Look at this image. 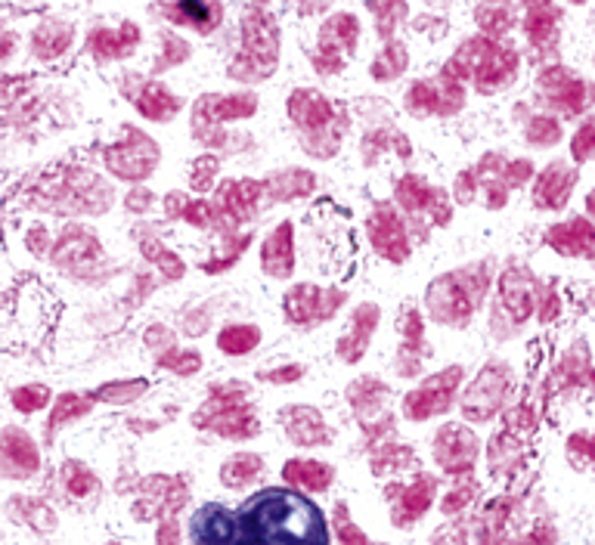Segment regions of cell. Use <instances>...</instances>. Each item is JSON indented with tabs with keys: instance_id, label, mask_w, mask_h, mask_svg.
Segmentation results:
<instances>
[{
	"instance_id": "obj_1",
	"label": "cell",
	"mask_w": 595,
	"mask_h": 545,
	"mask_svg": "<svg viewBox=\"0 0 595 545\" xmlns=\"http://www.w3.org/2000/svg\"><path fill=\"white\" fill-rule=\"evenodd\" d=\"M233 545H329V530L307 496L270 487L239 509Z\"/></svg>"
},
{
	"instance_id": "obj_2",
	"label": "cell",
	"mask_w": 595,
	"mask_h": 545,
	"mask_svg": "<svg viewBox=\"0 0 595 545\" xmlns=\"http://www.w3.org/2000/svg\"><path fill=\"white\" fill-rule=\"evenodd\" d=\"M459 381V369H447V372L435 375V378L425 381L419 391H412L403 403V412L412 418V422H422L428 416H437V412L450 409V400H453V387Z\"/></svg>"
},
{
	"instance_id": "obj_3",
	"label": "cell",
	"mask_w": 595,
	"mask_h": 545,
	"mask_svg": "<svg viewBox=\"0 0 595 545\" xmlns=\"http://www.w3.org/2000/svg\"><path fill=\"white\" fill-rule=\"evenodd\" d=\"M192 536H196L199 545H233L236 521L221 505H205L192 518Z\"/></svg>"
},
{
	"instance_id": "obj_4",
	"label": "cell",
	"mask_w": 595,
	"mask_h": 545,
	"mask_svg": "<svg viewBox=\"0 0 595 545\" xmlns=\"http://www.w3.org/2000/svg\"><path fill=\"white\" fill-rule=\"evenodd\" d=\"M37 449L31 443L28 434L10 428L4 434V471L10 478H28V474L37 471Z\"/></svg>"
},
{
	"instance_id": "obj_5",
	"label": "cell",
	"mask_w": 595,
	"mask_h": 545,
	"mask_svg": "<svg viewBox=\"0 0 595 545\" xmlns=\"http://www.w3.org/2000/svg\"><path fill=\"white\" fill-rule=\"evenodd\" d=\"M437 462L450 471H462L468 468V462L474 459V440L462 428H443L437 434Z\"/></svg>"
},
{
	"instance_id": "obj_6",
	"label": "cell",
	"mask_w": 595,
	"mask_h": 545,
	"mask_svg": "<svg viewBox=\"0 0 595 545\" xmlns=\"http://www.w3.org/2000/svg\"><path fill=\"white\" fill-rule=\"evenodd\" d=\"M283 422H286V431L292 434V440L304 443V447H319V443H325L332 437L329 428L323 424V418L313 409H301V418L292 409H286Z\"/></svg>"
},
{
	"instance_id": "obj_7",
	"label": "cell",
	"mask_w": 595,
	"mask_h": 545,
	"mask_svg": "<svg viewBox=\"0 0 595 545\" xmlns=\"http://www.w3.org/2000/svg\"><path fill=\"white\" fill-rule=\"evenodd\" d=\"M286 480L289 484L301 487V490H310V493H319L325 490V487L332 484V468L329 465H319V462H310V459H292L286 462Z\"/></svg>"
},
{
	"instance_id": "obj_8",
	"label": "cell",
	"mask_w": 595,
	"mask_h": 545,
	"mask_svg": "<svg viewBox=\"0 0 595 545\" xmlns=\"http://www.w3.org/2000/svg\"><path fill=\"white\" fill-rule=\"evenodd\" d=\"M431 490H435V480L419 478L400 499V509L394 511V524H412L419 515H425V509L431 505Z\"/></svg>"
},
{
	"instance_id": "obj_9",
	"label": "cell",
	"mask_w": 595,
	"mask_h": 545,
	"mask_svg": "<svg viewBox=\"0 0 595 545\" xmlns=\"http://www.w3.org/2000/svg\"><path fill=\"white\" fill-rule=\"evenodd\" d=\"M372 242L388 258H403V230L391 211H379V217H372Z\"/></svg>"
},
{
	"instance_id": "obj_10",
	"label": "cell",
	"mask_w": 595,
	"mask_h": 545,
	"mask_svg": "<svg viewBox=\"0 0 595 545\" xmlns=\"http://www.w3.org/2000/svg\"><path fill=\"white\" fill-rule=\"evenodd\" d=\"M289 236H292V227H289V223H283V227H279V233L270 236V242H267V248H264V267L273 276H289V270H292Z\"/></svg>"
},
{
	"instance_id": "obj_11",
	"label": "cell",
	"mask_w": 595,
	"mask_h": 545,
	"mask_svg": "<svg viewBox=\"0 0 595 545\" xmlns=\"http://www.w3.org/2000/svg\"><path fill=\"white\" fill-rule=\"evenodd\" d=\"M261 474V459L258 455H233V459L223 465L221 480L227 487H246L248 480H254Z\"/></svg>"
},
{
	"instance_id": "obj_12",
	"label": "cell",
	"mask_w": 595,
	"mask_h": 545,
	"mask_svg": "<svg viewBox=\"0 0 595 545\" xmlns=\"http://www.w3.org/2000/svg\"><path fill=\"white\" fill-rule=\"evenodd\" d=\"M258 338L261 331L252 329V325H230V329L221 331L217 344H221L223 354H246V350H252L258 344Z\"/></svg>"
},
{
	"instance_id": "obj_13",
	"label": "cell",
	"mask_w": 595,
	"mask_h": 545,
	"mask_svg": "<svg viewBox=\"0 0 595 545\" xmlns=\"http://www.w3.org/2000/svg\"><path fill=\"white\" fill-rule=\"evenodd\" d=\"M87 409H90V403H87V400H78L74 393H62V397L56 400V406H53V416H50V428L68 422V418H74V416H84Z\"/></svg>"
},
{
	"instance_id": "obj_14",
	"label": "cell",
	"mask_w": 595,
	"mask_h": 545,
	"mask_svg": "<svg viewBox=\"0 0 595 545\" xmlns=\"http://www.w3.org/2000/svg\"><path fill=\"white\" fill-rule=\"evenodd\" d=\"M47 400H50V393H47V387H41V385L19 387V391H12V406H16L19 412L41 409V406H47Z\"/></svg>"
},
{
	"instance_id": "obj_15",
	"label": "cell",
	"mask_w": 595,
	"mask_h": 545,
	"mask_svg": "<svg viewBox=\"0 0 595 545\" xmlns=\"http://www.w3.org/2000/svg\"><path fill=\"white\" fill-rule=\"evenodd\" d=\"M66 484H68V493H72V496H87V493L97 487V480H93V474L87 471V468L68 465L66 468Z\"/></svg>"
},
{
	"instance_id": "obj_16",
	"label": "cell",
	"mask_w": 595,
	"mask_h": 545,
	"mask_svg": "<svg viewBox=\"0 0 595 545\" xmlns=\"http://www.w3.org/2000/svg\"><path fill=\"white\" fill-rule=\"evenodd\" d=\"M146 391L143 381H130V385H106L99 391V400H112V403H124V400H137Z\"/></svg>"
},
{
	"instance_id": "obj_17",
	"label": "cell",
	"mask_w": 595,
	"mask_h": 545,
	"mask_svg": "<svg viewBox=\"0 0 595 545\" xmlns=\"http://www.w3.org/2000/svg\"><path fill=\"white\" fill-rule=\"evenodd\" d=\"M335 518H338V536H341V545H369L366 536H363L360 530L344 518V505H338L335 509Z\"/></svg>"
},
{
	"instance_id": "obj_18",
	"label": "cell",
	"mask_w": 595,
	"mask_h": 545,
	"mask_svg": "<svg viewBox=\"0 0 595 545\" xmlns=\"http://www.w3.org/2000/svg\"><path fill=\"white\" fill-rule=\"evenodd\" d=\"M168 366H174V369H180L184 375H190V372H196V366H199V356L196 354H186V356H177V360H171Z\"/></svg>"
},
{
	"instance_id": "obj_19",
	"label": "cell",
	"mask_w": 595,
	"mask_h": 545,
	"mask_svg": "<svg viewBox=\"0 0 595 545\" xmlns=\"http://www.w3.org/2000/svg\"><path fill=\"white\" fill-rule=\"evenodd\" d=\"M159 545H177V524L168 521L165 527L159 530Z\"/></svg>"
},
{
	"instance_id": "obj_20",
	"label": "cell",
	"mask_w": 595,
	"mask_h": 545,
	"mask_svg": "<svg viewBox=\"0 0 595 545\" xmlns=\"http://www.w3.org/2000/svg\"><path fill=\"white\" fill-rule=\"evenodd\" d=\"M112 545H118V542H112Z\"/></svg>"
}]
</instances>
